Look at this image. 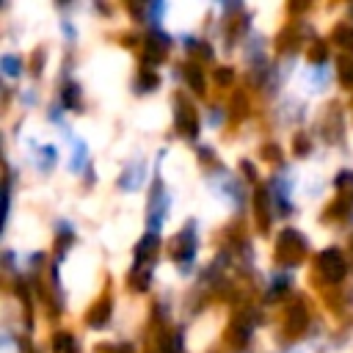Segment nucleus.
<instances>
[{"mask_svg":"<svg viewBox=\"0 0 353 353\" xmlns=\"http://www.w3.org/2000/svg\"><path fill=\"white\" fill-rule=\"evenodd\" d=\"M113 353H135V350H132V345H119Z\"/></svg>","mask_w":353,"mask_h":353,"instance_id":"25","label":"nucleus"},{"mask_svg":"<svg viewBox=\"0 0 353 353\" xmlns=\"http://www.w3.org/2000/svg\"><path fill=\"white\" fill-rule=\"evenodd\" d=\"M350 245H353V237H350Z\"/></svg>","mask_w":353,"mask_h":353,"instance_id":"26","label":"nucleus"},{"mask_svg":"<svg viewBox=\"0 0 353 353\" xmlns=\"http://www.w3.org/2000/svg\"><path fill=\"white\" fill-rule=\"evenodd\" d=\"M110 309H113V301L110 298H99L88 309V325H105V320L110 317Z\"/></svg>","mask_w":353,"mask_h":353,"instance_id":"9","label":"nucleus"},{"mask_svg":"<svg viewBox=\"0 0 353 353\" xmlns=\"http://www.w3.org/2000/svg\"><path fill=\"white\" fill-rule=\"evenodd\" d=\"M160 353H182V331H168L160 336Z\"/></svg>","mask_w":353,"mask_h":353,"instance_id":"11","label":"nucleus"},{"mask_svg":"<svg viewBox=\"0 0 353 353\" xmlns=\"http://www.w3.org/2000/svg\"><path fill=\"white\" fill-rule=\"evenodd\" d=\"M176 130L182 132V135H188V138H196V132H199V119H196V110H193V105L188 102V99H176Z\"/></svg>","mask_w":353,"mask_h":353,"instance_id":"4","label":"nucleus"},{"mask_svg":"<svg viewBox=\"0 0 353 353\" xmlns=\"http://www.w3.org/2000/svg\"><path fill=\"white\" fill-rule=\"evenodd\" d=\"M19 69H22V61L17 58V55H3V72L6 74H19Z\"/></svg>","mask_w":353,"mask_h":353,"instance_id":"17","label":"nucleus"},{"mask_svg":"<svg viewBox=\"0 0 353 353\" xmlns=\"http://www.w3.org/2000/svg\"><path fill=\"white\" fill-rule=\"evenodd\" d=\"M287 290H290V284H287L284 279H279V281H273V290L268 292V301H276V298H279V295H284Z\"/></svg>","mask_w":353,"mask_h":353,"instance_id":"21","label":"nucleus"},{"mask_svg":"<svg viewBox=\"0 0 353 353\" xmlns=\"http://www.w3.org/2000/svg\"><path fill=\"white\" fill-rule=\"evenodd\" d=\"M193 254H196V229H193V223H188V226L174 237V243H171V256H174L176 262H190Z\"/></svg>","mask_w":353,"mask_h":353,"instance_id":"3","label":"nucleus"},{"mask_svg":"<svg viewBox=\"0 0 353 353\" xmlns=\"http://www.w3.org/2000/svg\"><path fill=\"white\" fill-rule=\"evenodd\" d=\"M251 317L248 314H237L234 320H232V325H229V331H226V339H229V345H234V347H243L245 342H248V336H251Z\"/></svg>","mask_w":353,"mask_h":353,"instance_id":"6","label":"nucleus"},{"mask_svg":"<svg viewBox=\"0 0 353 353\" xmlns=\"http://www.w3.org/2000/svg\"><path fill=\"white\" fill-rule=\"evenodd\" d=\"M331 41L342 50H353V25H339L331 36Z\"/></svg>","mask_w":353,"mask_h":353,"instance_id":"12","label":"nucleus"},{"mask_svg":"<svg viewBox=\"0 0 353 353\" xmlns=\"http://www.w3.org/2000/svg\"><path fill=\"white\" fill-rule=\"evenodd\" d=\"M306 320H309V314H306V306L301 301L287 309V331L290 334H301L306 328Z\"/></svg>","mask_w":353,"mask_h":353,"instance_id":"8","label":"nucleus"},{"mask_svg":"<svg viewBox=\"0 0 353 353\" xmlns=\"http://www.w3.org/2000/svg\"><path fill=\"white\" fill-rule=\"evenodd\" d=\"M309 58H312L314 63H323V61H325V44H323V41H314V44L309 47Z\"/></svg>","mask_w":353,"mask_h":353,"instance_id":"20","label":"nucleus"},{"mask_svg":"<svg viewBox=\"0 0 353 353\" xmlns=\"http://www.w3.org/2000/svg\"><path fill=\"white\" fill-rule=\"evenodd\" d=\"M157 74L154 72H141V77H138V88L141 91H152V88H157Z\"/></svg>","mask_w":353,"mask_h":353,"instance_id":"18","label":"nucleus"},{"mask_svg":"<svg viewBox=\"0 0 353 353\" xmlns=\"http://www.w3.org/2000/svg\"><path fill=\"white\" fill-rule=\"evenodd\" d=\"M215 80H218V83H223V85H229V83L234 80V72L223 66V69H218V72H215Z\"/></svg>","mask_w":353,"mask_h":353,"instance_id":"22","label":"nucleus"},{"mask_svg":"<svg viewBox=\"0 0 353 353\" xmlns=\"http://www.w3.org/2000/svg\"><path fill=\"white\" fill-rule=\"evenodd\" d=\"M168 55V39L163 33H149L146 36V47H143V61L146 63H160Z\"/></svg>","mask_w":353,"mask_h":353,"instance_id":"5","label":"nucleus"},{"mask_svg":"<svg viewBox=\"0 0 353 353\" xmlns=\"http://www.w3.org/2000/svg\"><path fill=\"white\" fill-rule=\"evenodd\" d=\"M188 50H190L193 55H201L204 61H210V58H212V50H210L204 41H188Z\"/></svg>","mask_w":353,"mask_h":353,"instance_id":"19","label":"nucleus"},{"mask_svg":"<svg viewBox=\"0 0 353 353\" xmlns=\"http://www.w3.org/2000/svg\"><path fill=\"white\" fill-rule=\"evenodd\" d=\"M254 199H256V201H254V204H256V221H259V229L265 232L268 223H270V221H268V218H270V215H268V190H265V188H256V196H254Z\"/></svg>","mask_w":353,"mask_h":353,"instance_id":"10","label":"nucleus"},{"mask_svg":"<svg viewBox=\"0 0 353 353\" xmlns=\"http://www.w3.org/2000/svg\"><path fill=\"white\" fill-rule=\"evenodd\" d=\"M265 152H268V157H270V160H276V157H279V149H276V146H268V149H262V154H265Z\"/></svg>","mask_w":353,"mask_h":353,"instance_id":"24","label":"nucleus"},{"mask_svg":"<svg viewBox=\"0 0 353 353\" xmlns=\"http://www.w3.org/2000/svg\"><path fill=\"white\" fill-rule=\"evenodd\" d=\"M185 80H188V85H190L193 91L204 94V74H201V69H199L196 63H188V66H185Z\"/></svg>","mask_w":353,"mask_h":353,"instance_id":"13","label":"nucleus"},{"mask_svg":"<svg viewBox=\"0 0 353 353\" xmlns=\"http://www.w3.org/2000/svg\"><path fill=\"white\" fill-rule=\"evenodd\" d=\"M63 105L66 108H80V88L74 83H66L63 85Z\"/></svg>","mask_w":353,"mask_h":353,"instance_id":"16","label":"nucleus"},{"mask_svg":"<svg viewBox=\"0 0 353 353\" xmlns=\"http://www.w3.org/2000/svg\"><path fill=\"white\" fill-rule=\"evenodd\" d=\"M317 270L323 273L325 281L336 284V281L345 279L347 265H345V259H342V254H339L336 248H325V251H320V256H317Z\"/></svg>","mask_w":353,"mask_h":353,"instance_id":"2","label":"nucleus"},{"mask_svg":"<svg viewBox=\"0 0 353 353\" xmlns=\"http://www.w3.org/2000/svg\"><path fill=\"white\" fill-rule=\"evenodd\" d=\"M165 207H168V199L163 193V182L157 179L154 188H152V204H149V221H152V226H160V221L165 215Z\"/></svg>","mask_w":353,"mask_h":353,"instance_id":"7","label":"nucleus"},{"mask_svg":"<svg viewBox=\"0 0 353 353\" xmlns=\"http://www.w3.org/2000/svg\"><path fill=\"white\" fill-rule=\"evenodd\" d=\"M52 350L55 353H74V336L66 331H58L52 339Z\"/></svg>","mask_w":353,"mask_h":353,"instance_id":"15","label":"nucleus"},{"mask_svg":"<svg viewBox=\"0 0 353 353\" xmlns=\"http://www.w3.org/2000/svg\"><path fill=\"white\" fill-rule=\"evenodd\" d=\"M295 152H298V154H303V152H306V138H303V135H298V138H295Z\"/></svg>","mask_w":353,"mask_h":353,"instance_id":"23","label":"nucleus"},{"mask_svg":"<svg viewBox=\"0 0 353 353\" xmlns=\"http://www.w3.org/2000/svg\"><path fill=\"white\" fill-rule=\"evenodd\" d=\"M339 66V83L345 85V88H353V58H347V55H342L339 61H336Z\"/></svg>","mask_w":353,"mask_h":353,"instance_id":"14","label":"nucleus"},{"mask_svg":"<svg viewBox=\"0 0 353 353\" xmlns=\"http://www.w3.org/2000/svg\"><path fill=\"white\" fill-rule=\"evenodd\" d=\"M303 254H306V240H303V234L295 232V229H284V232L279 234V240H276V259H279L281 265H298V262L303 259Z\"/></svg>","mask_w":353,"mask_h":353,"instance_id":"1","label":"nucleus"}]
</instances>
